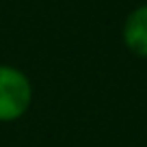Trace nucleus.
<instances>
[{"label": "nucleus", "instance_id": "nucleus-1", "mask_svg": "<svg viewBox=\"0 0 147 147\" xmlns=\"http://www.w3.org/2000/svg\"><path fill=\"white\" fill-rule=\"evenodd\" d=\"M32 104V84L20 67L0 65V121L9 123L26 115Z\"/></svg>", "mask_w": 147, "mask_h": 147}, {"label": "nucleus", "instance_id": "nucleus-2", "mask_svg": "<svg viewBox=\"0 0 147 147\" xmlns=\"http://www.w3.org/2000/svg\"><path fill=\"white\" fill-rule=\"evenodd\" d=\"M123 46L138 59H147V2L128 13L121 28Z\"/></svg>", "mask_w": 147, "mask_h": 147}]
</instances>
